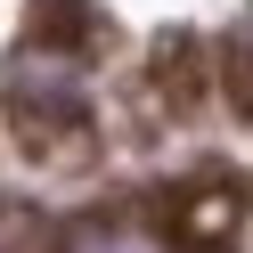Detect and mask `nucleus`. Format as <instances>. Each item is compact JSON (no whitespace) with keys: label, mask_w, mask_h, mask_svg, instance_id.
I'll list each match as a JSON object with an SVG mask.
<instances>
[{"label":"nucleus","mask_w":253,"mask_h":253,"mask_svg":"<svg viewBox=\"0 0 253 253\" xmlns=\"http://www.w3.org/2000/svg\"><path fill=\"white\" fill-rule=\"evenodd\" d=\"M57 253H171V245L155 229H139V220H82Z\"/></svg>","instance_id":"obj_1"},{"label":"nucleus","mask_w":253,"mask_h":253,"mask_svg":"<svg viewBox=\"0 0 253 253\" xmlns=\"http://www.w3.org/2000/svg\"><path fill=\"white\" fill-rule=\"evenodd\" d=\"M220 82H229V98H237V115L253 123V41H245V49H229V66H220Z\"/></svg>","instance_id":"obj_2"}]
</instances>
